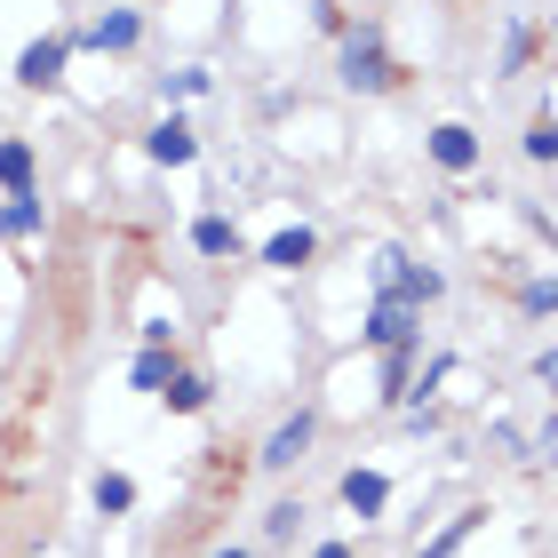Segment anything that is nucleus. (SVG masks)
<instances>
[{"mask_svg": "<svg viewBox=\"0 0 558 558\" xmlns=\"http://www.w3.org/2000/svg\"><path fill=\"white\" fill-rule=\"evenodd\" d=\"M367 279H375V303H408V312H423V303H439V288H447V279L430 271V264L399 256V247H375Z\"/></svg>", "mask_w": 558, "mask_h": 558, "instance_id": "f257e3e1", "label": "nucleus"}, {"mask_svg": "<svg viewBox=\"0 0 558 558\" xmlns=\"http://www.w3.org/2000/svg\"><path fill=\"white\" fill-rule=\"evenodd\" d=\"M343 88H360V96H391L399 88V64H391V48H384L375 24L343 33Z\"/></svg>", "mask_w": 558, "mask_h": 558, "instance_id": "f03ea898", "label": "nucleus"}, {"mask_svg": "<svg viewBox=\"0 0 558 558\" xmlns=\"http://www.w3.org/2000/svg\"><path fill=\"white\" fill-rule=\"evenodd\" d=\"M64 64H72V33H40L16 48V88L24 96H57L64 88Z\"/></svg>", "mask_w": 558, "mask_h": 558, "instance_id": "7ed1b4c3", "label": "nucleus"}, {"mask_svg": "<svg viewBox=\"0 0 558 558\" xmlns=\"http://www.w3.org/2000/svg\"><path fill=\"white\" fill-rule=\"evenodd\" d=\"M136 40H144V9H96L81 33H72V48H96V57H129Z\"/></svg>", "mask_w": 558, "mask_h": 558, "instance_id": "20e7f679", "label": "nucleus"}, {"mask_svg": "<svg viewBox=\"0 0 558 558\" xmlns=\"http://www.w3.org/2000/svg\"><path fill=\"white\" fill-rule=\"evenodd\" d=\"M360 336H367V351H384V360H391V351H415L423 343V312H408V303H375Z\"/></svg>", "mask_w": 558, "mask_h": 558, "instance_id": "39448f33", "label": "nucleus"}, {"mask_svg": "<svg viewBox=\"0 0 558 558\" xmlns=\"http://www.w3.org/2000/svg\"><path fill=\"white\" fill-rule=\"evenodd\" d=\"M144 160H151V168H192V160H199V136H192V120L160 112V120L144 129Z\"/></svg>", "mask_w": 558, "mask_h": 558, "instance_id": "423d86ee", "label": "nucleus"}, {"mask_svg": "<svg viewBox=\"0 0 558 558\" xmlns=\"http://www.w3.org/2000/svg\"><path fill=\"white\" fill-rule=\"evenodd\" d=\"M312 430H319V408H295V415H288V423H279L271 439H264V454H256V463H264V471H295L303 454H312Z\"/></svg>", "mask_w": 558, "mask_h": 558, "instance_id": "0eeeda50", "label": "nucleus"}, {"mask_svg": "<svg viewBox=\"0 0 558 558\" xmlns=\"http://www.w3.org/2000/svg\"><path fill=\"white\" fill-rule=\"evenodd\" d=\"M423 151H430V168L471 175V168H478V129H463V120H439V129L423 136Z\"/></svg>", "mask_w": 558, "mask_h": 558, "instance_id": "6e6552de", "label": "nucleus"}, {"mask_svg": "<svg viewBox=\"0 0 558 558\" xmlns=\"http://www.w3.org/2000/svg\"><path fill=\"white\" fill-rule=\"evenodd\" d=\"M40 192V151L33 136H0V199H33Z\"/></svg>", "mask_w": 558, "mask_h": 558, "instance_id": "1a4fd4ad", "label": "nucleus"}, {"mask_svg": "<svg viewBox=\"0 0 558 558\" xmlns=\"http://www.w3.org/2000/svg\"><path fill=\"white\" fill-rule=\"evenodd\" d=\"M312 256H319L312 223H288V232H271V240H264V264H271V271H303Z\"/></svg>", "mask_w": 558, "mask_h": 558, "instance_id": "9d476101", "label": "nucleus"}, {"mask_svg": "<svg viewBox=\"0 0 558 558\" xmlns=\"http://www.w3.org/2000/svg\"><path fill=\"white\" fill-rule=\"evenodd\" d=\"M343 502L360 519H384V502H391V478L384 471H343Z\"/></svg>", "mask_w": 558, "mask_h": 558, "instance_id": "9b49d317", "label": "nucleus"}, {"mask_svg": "<svg viewBox=\"0 0 558 558\" xmlns=\"http://www.w3.org/2000/svg\"><path fill=\"white\" fill-rule=\"evenodd\" d=\"M192 247H199L208 264L240 256V223H232V216H199V223H192Z\"/></svg>", "mask_w": 558, "mask_h": 558, "instance_id": "f8f14e48", "label": "nucleus"}, {"mask_svg": "<svg viewBox=\"0 0 558 558\" xmlns=\"http://www.w3.org/2000/svg\"><path fill=\"white\" fill-rule=\"evenodd\" d=\"M40 232H48V199H40V192L0 208V240H40Z\"/></svg>", "mask_w": 558, "mask_h": 558, "instance_id": "ddd939ff", "label": "nucleus"}, {"mask_svg": "<svg viewBox=\"0 0 558 558\" xmlns=\"http://www.w3.org/2000/svg\"><path fill=\"white\" fill-rule=\"evenodd\" d=\"M96 511H105V519H129V511H136V478H129V471H96Z\"/></svg>", "mask_w": 558, "mask_h": 558, "instance_id": "4468645a", "label": "nucleus"}, {"mask_svg": "<svg viewBox=\"0 0 558 558\" xmlns=\"http://www.w3.org/2000/svg\"><path fill=\"white\" fill-rule=\"evenodd\" d=\"M160 399H168V415H199V408H208V375H192V367H175Z\"/></svg>", "mask_w": 558, "mask_h": 558, "instance_id": "2eb2a0df", "label": "nucleus"}, {"mask_svg": "<svg viewBox=\"0 0 558 558\" xmlns=\"http://www.w3.org/2000/svg\"><path fill=\"white\" fill-rule=\"evenodd\" d=\"M478 526H487V511H454V519H447V526H439V543H430V550H423V558H454V550H463V543H471V535H478Z\"/></svg>", "mask_w": 558, "mask_h": 558, "instance_id": "dca6fc26", "label": "nucleus"}, {"mask_svg": "<svg viewBox=\"0 0 558 558\" xmlns=\"http://www.w3.org/2000/svg\"><path fill=\"white\" fill-rule=\"evenodd\" d=\"M168 375H175V360H168V351H144V360L129 367V384H136V391H151V399H160V391H168Z\"/></svg>", "mask_w": 558, "mask_h": 558, "instance_id": "f3484780", "label": "nucleus"}, {"mask_svg": "<svg viewBox=\"0 0 558 558\" xmlns=\"http://www.w3.org/2000/svg\"><path fill=\"white\" fill-rule=\"evenodd\" d=\"M526 160H558V112L526 120Z\"/></svg>", "mask_w": 558, "mask_h": 558, "instance_id": "a211bd4d", "label": "nucleus"}, {"mask_svg": "<svg viewBox=\"0 0 558 558\" xmlns=\"http://www.w3.org/2000/svg\"><path fill=\"white\" fill-rule=\"evenodd\" d=\"M295 526H303V502H271L264 511V543H288Z\"/></svg>", "mask_w": 558, "mask_h": 558, "instance_id": "6ab92c4d", "label": "nucleus"}, {"mask_svg": "<svg viewBox=\"0 0 558 558\" xmlns=\"http://www.w3.org/2000/svg\"><path fill=\"white\" fill-rule=\"evenodd\" d=\"M519 303H526L535 319H550V312H558V279H535V288H519Z\"/></svg>", "mask_w": 558, "mask_h": 558, "instance_id": "aec40b11", "label": "nucleus"}, {"mask_svg": "<svg viewBox=\"0 0 558 558\" xmlns=\"http://www.w3.org/2000/svg\"><path fill=\"white\" fill-rule=\"evenodd\" d=\"M199 88H208V72H168L160 81V96H199Z\"/></svg>", "mask_w": 558, "mask_h": 558, "instance_id": "412c9836", "label": "nucleus"}, {"mask_svg": "<svg viewBox=\"0 0 558 558\" xmlns=\"http://www.w3.org/2000/svg\"><path fill=\"white\" fill-rule=\"evenodd\" d=\"M535 384H543V391H558V343H550V351H535Z\"/></svg>", "mask_w": 558, "mask_h": 558, "instance_id": "4be33fe9", "label": "nucleus"}, {"mask_svg": "<svg viewBox=\"0 0 558 558\" xmlns=\"http://www.w3.org/2000/svg\"><path fill=\"white\" fill-rule=\"evenodd\" d=\"M312 558H360V550H351V543H319Z\"/></svg>", "mask_w": 558, "mask_h": 558, "instance_id": "5701e85b", "label": "nucleus"}, {"mask_svg": "<svg viewBox=\"0 0 558 558\" xmlns=\"http://www.w3.org/2000/svg\"><path fill=\"white\" fill-rule=\"evenodd\" d=\"M543 454H550V463H558V415H550V430H543Z\"/></svg>", "mask_w": 558, "mask_h": 558, "instance_id": "b1692460", "label": "nucleus"}, {"mask_svg": "<svg viewBox=\"0 0 558 558\" xmlns=\"http://www.w3.org/2000/svg\"><path fill=\"white\" fill-rule=\"evenodd\" d=\"M208 558H256V550H240V543H223V550H208Z\"/></svg>", "mask_w": 558, "mask_h": 558, "instance_id": "393cba45", "label": "nucleus"}, {"mask_svg": "<svg viewBox=\"0 0 558 558\" xmlns=\"http://www.w3.org/2000/svg\"><path fill=\"white\" fill-rule=\"evenodd\" d=\"M439 9H463V0H439Z\"/></svg>", "mask_w": 558, "mask_h": 558, "instance_id": "a878e982", "label": "nucleus"}]
</instances>
